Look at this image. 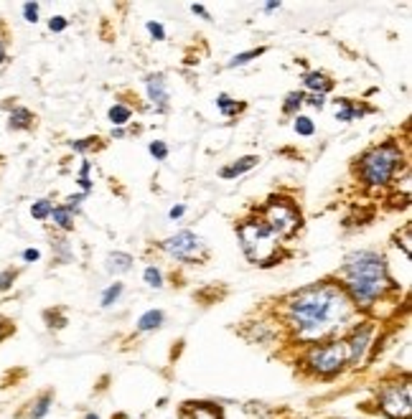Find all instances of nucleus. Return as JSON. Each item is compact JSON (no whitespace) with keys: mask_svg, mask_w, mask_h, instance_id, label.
Here are the masks:
<instances>
[{"mask_svg":"<svg viewBox=\"0 0 412 419\" xmlns=\"http://www.w3.org/2000/svg\"><path fill=\"white\" fill-rule=\"evenodd\" d=\"M285 325L298 343L329 341L354 315L352 297L334 282H316L285 300Z\"/></svg>","mask_w":412,"mask_h":419,"instance_id":"f257e3e1","label":"nucleus"},{"mask_svg":"<svg viewBox=\"0 0 412 419\" xmlns=\"http://www.w3.org/2000/svg\"><path fill=\"white\" fill-rule=\"evenodd\" d=\"M341 290L352 297L354 307H369L392 287L387 275V262L376 252H354L347 257L344 267L339 270Z\"/></svg>","mask_w":412,"mask_h":419,"instance_id":"f03ea898","label":"nucleus"},{"mask_svg":"<svg viewBox=\"0 0 412 419\" xmlns=\"http://www.w3.org/2000/svg\"><path fill=\"white\" fill-rule=\"evenodd\" d=\"M237 236H239V247H242V252H245V257L252 265H263V267L273 265L280 239H278L260 218H245V221H239Z\"/></svg>","mask_w":412,"mask_h":419,"instance_id":"7ed1b4c3","label":"nucleus"},{"mask_svg":"<svg viewBox=\"0 0 412 419\" xmlns=\"http://www.w3.org/2000/svg\"><path fill=\"white\" fill-rule=\"evenodd\" d=\"M402 168V150L400 145L394 142H384V145H376L369 153L361 158L359 163V176L366 186L371 189H379V186H387L397 171Z\"/></svg>","mask_w":412,"mask_h":419,"instance_id":"20e7f679","label":"nucleus"},{"mask_svg":"<svg viewBox=\"0 0 412 419\" xmlns=\"http://www.w3.org/2000/svg\"><path fill=\"white\" fill-rule=\"evenodd\" d=\"M303 366L308 373L318 378H334L339 376L347 364V346L339 338H329V341L313 343L311 349L305 351Z\"/></svg>","mask_w":412,"mask_h":419,"instance_id":"39448f33","label":"nucleus"},{"mask_svg":"<svg viewBox=\"0 0 412 419\" xmlns=\"http://www.w3.org/2000/svg\"><path fill=\"white\" fill-rule=\"evenodd\" d=\"M376 404L389 419H410L412 417V384L410 378L389 381L376 391Z\"/></svg>","mask_w":412,"mask_h":419,"instance_id":"423d86ee","label":"nucleus"},{"mask_svg":"<svg viewBox=\"0 0 412 419\" xmlns=\"http://www.w3.org/2000/svg\"><path fill=\"white\" fill-rule=\"evenodd\" d=\"M260 213H263L260 221H263L278 239H282V236H293L295 229L300 226L298 208H295L290 201H285V198H270Z\"/></svg>","mask_w":412,"mask_h":419,"instance_id":"0eeeda50","label":"nucleus"},{"mask_svg":"<svg viewBox=\"0 0 412 419\" xmlns=\"http://www.w3.org/2000/svg\"><path fill=\"white\" fill-rule=\"evenodd\" d=\"M163 249L174 260L186 262V265L206 260V247H204L201 236H196L194 231H179V234L168 236L166 242H163Z\"/></svg>","mask_w":412,"mask_h":419,"instance_id":"6e6552de","label":"nucleus"},{"mask_svg":"<svg viewBox=\"0 0 412 419\" xmlns=\"http://www.w3.org/2000/svg\"><path fill=\"white\" fill-rule=\"evenodd\" d=\"M344 346H347V364L349 366H361L371 349V325H356L352 328L349 338H344Z\"/></svg>","mask_w":412,"mask_h":419,"instance_id":"1a4fd4ad","label":"nucleus"},{"mask_svg":"<svg viewBox=\"0 0 412 419\" xmlns=\"http://www.w3.org/2000/svg\"><path fill=\"white\" fill-rule=\"evenodd\" d=\"M145 89H148V100L153 105L156 112H163L168 107V87L163 74H153V77L145 79Z\"/></svg>","mask_w":412,"mask_h":419,"instance_id":"9d476101","label":"nucleus"},{"mask_svg":"<svg viewBox=\"0 0 412 419\" xmlns=\"http://www.w3.org/2000/svg\"><path fill=\"white\" fill-rule=\"evenodd\" d=\"M303 87L311 89L313 95H323L326 97V92H331L334 89V82H331L326 74H321V71H308L303 77Z\"/></svg>","mask_w":412,"mask_h":419,"instance_id":"9b49d317","label":"nucleus"},{"mask_svg":"<svg viewBox=\"0 0 412 419\" xmlns=\"http://www.w3.org/2000/svg\"><path fill=\"white\" fill-rule=\"evenodd\" d=\"M181 419H221V412L211 404H186Z\"/></svg>","mask_w":412,"mask_h":419,"instance_id":"f8f14e48","label":"nucleus"},{"mask_svg":"<svg viewBox=\"0 0 412 419\" xmlns=\"http://www.w3.org/2000/svg\"><path fill=\"white\" fill-rule=\"evenodd\" d=\"M260 163V155H247V158H239V160H234L232 166H227V168H221V173L219 176L221 178H237V176H242V173H247V171H252V168Z\"/></svg>","mask_w":412,"mask_h":419,"instance_id":"ddd939ff","label":"nucleus"},{"mask_svg":"<svg viewBox=\"0 0 412 419\" xmlns=\"http://www.w3.org/2000/svg\"><path fill=\"white\" fill-rule=\"evenodd\" d=\"M51 404H54V394H51V391H46V394L36 396V399L31 402V409L26 412V417H28V419H43L48 412H51Z\"/></svg>","mask_w":412,"mask_h":419,"instance_id":"4468645a","label":"nucleus"},{"mask_svg":"<svg viewBox=\"0 0 412 419\" xmlns=\"http://www.w3.org/2000/svg\"><path fill=\"white\" fill-rule=\"evenodd\" d=\"M364 112H366L364 107L354 105L352 100H341L339 105H336V120H341V122H352V120H359Z\"/></svg>","mask_w":412,"mask_h":419,"instance_id":"2eb2a0df","label":"nucleus"},{"mask_svg":"<svg viewBox=\"0 0 412 419\" xmlns=\"http://www.w3.org/2000/svg\"><path fill=\"white\" fill-rule=\"evenodd\" d=\"M8 127L11 130H31L33 127V115L26 107H16L11 112V120H8Z\"/></svg>","mask_w":412,"mask_h":419,"instance_id":"dca6fc26","label":"nucleus"},{"mask_svg":"<svg viewBox=\"0 0 412 419\" xmlns=\"http://www.w3.org/2000/svg\"><path fill=\"white\" fill-rule=\"evenodd\" d=\"M163 320H166V315L161 313V310H148V313L140 315V320H137V333H150L156 331V328H161Z\"/></svg>","mask_w":412,"mask_h":419,"instance_id":"f3484780","label":"nucleus"},{"mask_svg":"<svg viewBox=\"0 0 412 419\" xmlns=\"http://www.w3.org/2000/svg\"><path fill=\"white\" fill-rule=\"evenodd\" d=\"M132 267V257L125 252H115L107 257V270L112 272V275H120V272H127Z\"/></svg>","mask_w":412,"mask_h":419,"instance_id":"a211bd4d","label":"nucleus"},{"mask_svg":"<svg viewBox=\"0 0 412 419\" xmlns=\"http://www.w3.org/2000/svg\"><path fill=\"white\" fill-rule=\"evenodd\" d=\"M51 218H54V224L64 231H72L74 229V211H69L66 206H54L51 208Z\"/></svg>","mask_w":412,"mask_h":419,"instance_id":"6ab92c4d","label":"nucleus"},{"mask_svg":"<svg viewBox=\"0 0 412 419\" xmlns=\"http://www.w3.org/2000/svg\"><path fill=\"white\" fill-rule=\"evenodd\" d=\"M216 107H219L221 115H227V117H234V115H239L242 110H245V105H237V102H232V97H229V95H219V97H216Z\"/></svg>","mask_w":412,"mask_h":419,"instance_id":"aec40b11","label":"nucleus"},{"mask_svg":"<svg viewBox=\"0 0 412 419\" xmlns=\"http://www.w3.org/2000/svg\"><path fill=\"white\" fill-rule=\"evenodd\" d=\"M305 105V97L300 95V92H290V95L285 97V102H282V112L285 115H298V110Z\"/></svg>","mask_w":412,"mask_h":419,"instance_id":"412c9836","label":"nucleus"},{"mask_svg":"<svg viewBox=\"0 0 412 419\" xmlns=\"http://www.w3.org/2000/svg\"><path fill=\"white\" fill-rule=\"evenodd\" d=\"M268 51V48H252V51H242V53H237L232 61H229V69H237V66H245V64H250L252 59H257V56H263V53Z\"/></svg>","mask_w":412,"mask_h":419,"instance_id":"4be33fe9","label":"nucleus"},{"mask_svg":"<svg viewBox=\"0 0 412 419\" xmlns=\"http://www.w3.org/2000/svg\"><path fill=\"white\" fill-rule=\"evenodd\" d=\"M107 117H110V122H112V124H125L127 120L132 117V112H130V107H125V105H115V107H110Z\"/></svg>","mask_w":412,"mask_h":419,"instance_id":"5701e85b","label":"nucleus"},{"mask_svg":"<svg viewBox=\"0 0 412 419\" xmlns=\"http://www.w3.org/2000/svg\"><path fill=\"white\" fill-rule=\"evenodd\" d=\"M295 132L303 137H311L313 132H316V124H313L311 117H303V115H295V122H293Z\"/></svg>","mask_w":412,"mask_h":419,"instance_id":"b1692460","label":"nucleus"},{"mask_svg":"<svg viewBox=\"0 0 412 419\" xmlns=\"http://www.w3.org/2000/svg\"><path fill=\"white\" fill-rule=\"evenodd\" d=\"M51 201H46V198H41V201H36L33 206H31V216L36 218V221H46L48 216H51Z\"/></svg>","mask_w":412,"mask_h":419,"instance_id":"393cba45","label":"nucleus"},{"mask_svg":"<svg viewBox=\"0 0 412 419\" xmlns=\"http://www.w3.org/2000/svg\"><path fill=\"white\" fill-rule=\"evenodd\" d=\"M122 295V282H115V285H110L105 292H102V307H110V305H115V300Z\"/></svg>","mask_w":412,"mask_h":419,"instance_id":"a878e982","label":"nucleus"},{"mask_svg":"<svg viewBox=\"0 0 412 419\" xmlns=\"http://www.w3.org/2000/svg\"><path fill=\"white\" fill-rule=\"evenodd\" d=\"M143 277H145V282H148L150 287H156V290L163 287V275H161V270H158V267H153V265L145 267Z\"/></svg>","mask_w":412,"mask_h":419,"instance_id":"bb28decb","label":"nucleus"},{"mask_svg":"<svg viewBox=\"0 0 412 419\" xmlns=\"http://www.w3.org/2000/svg\"><path fill=\"white\" fill-rule=\"evenodd\" d=\"M148 150H150V155H153L156 160H166L168 158V145H166V142H161V140L150 142Z\"/></svg>","mask_w":412,"mask_h":419,"instance_id":"cd10ccee","label":"nucleus"},{"mask_svg":"<svg viewBox=\"0 0 412 419\" xmlns=\"http://www.w3.org/2000/svg\"><path fill=\"white\" fill-rule=\"evenodd\" d=\"M23 18L28 23H36L38 21V3H26L23 6Z\"/></svg>","mask_w":412,"mask_h":419,"instance_id":"c85d7f7f","label":"nucleus"},{"mask_svg":"<svg viewBox=\"0 0 412 419\" xmlns=\"http://www.w3.org/2000/svg\"><path fill=\"white\" fill-rule=\"evenodd\" d=\"M145 28H148V33L153 36L156 41H163V38H166V31H163V26L156 23V21H148V26H145Z\"/></svg>","mask_w":412,"mask_h":419,"instance_id":"c756f323","label":"nucleus"},{"mask_svg":"<svg viewBox=\"0 0 412 419\" xmlns=\"http://www.w3.org/2000/svg\"><path fill=\"white\" fill-rule=\"evenodd\" d=\"M72 148L79 150V153L92 150V148H97V137H84V140H77V142H72Z\"/></svg>","mask_w":412,"mask_h":419,"instance_id":"7c9ffc66","label":"nucleus"},{"mask_svg":"<svg viewBox=\"0 0 412 419\" xmlns=\"http://www.w3.org/2000/svg\"><path fill=\"white\" fill-rule=\"evenodd\" d=\"M13 280H16V270H6V272H0V292H3V290L11 287Z\"/></svg>","mask_w":412,"mask_h":419,"instance_id":"2f4dec72","label":"nucleus"},{"mask_svg":"<svg viewBox=\"0 0 412 419\" xmlns=\"http://www.w3.org/2000/svg\"><path fill=\"white\" fill-rule=\"evenodd\" d=\"M48 28L54 31V33H61V31L66 28V18L64 16H54L51 21H48Z\"/></svg>","mask_w":412,"mask_h":419,"instance_id":"473e14b6","label":"nucleus"},{"mask_svg":"<svg viewBox=\"0 0 412 419\" xmlns=\"http://www.w3.org/2000/svg\"><path fill=\"white\" fill-rule=\"evenodd\" d=\"M305 102H308L311 107H318V110H323V107H326V97H323V95H313L311 100H305Z\"/></svg>","mask_w":412,"mask_h":419,"instance_id":"72a5a7b5","label":"nucleus"},{"mask_svg":"<svg viewBox=\"0 0 412 419\" xmlns=\"http://www.w3.org/2000/svg\"><path fill=\"white\" fill-rule=\"evenodd\" d=\"M23 260H26V262H36V260H41V252H38V249H26V252H23Z\"/></svg>","mask_w":412,"mask_h":419,"instance_id":"f704fd0d","label":"nucleus"},{"mask_svg":"<svg viewBox=\"0 0 412 419\" xmlns=\"http://www.w3.org/2000/svg\"><path fill=\"white\" fill-rule=\"evenodd\" d=\"M184 213H186V206H181V203H179V206H174L171 211H168V216H171V218H181Z\"/></svg>","mask_w":412,"mask_h":419,"instance_id":"c9c22d12","label":"nucleus"},{"mask_svg":"<svg viewBox=\"0 0 412 419\" xmlns=\"http://www.w3.org/2000/svg\"><path fill=\"white\" fill-rule=\"evenodd\" d=\"M191 11L196 13V16H201V18H206V21H211V16H209V13H206V8H204V6H196V3H194Z\"/></svg>","mask_w":412,"mask_h":419,"instance_id":"e433bc0d","label":"nucleus"},{"mask_svg":"<svg viewBox=\"0 0 412 419\" xmlns=\"http://www.w3.org/2000/svg\"><path fill=\"white\" fill-rule=\"evenodd\" d=\"M278 8H280V3H265V11H268V13L278 11Z\"/></svg>","mask_w":412,"mask_h":419,"instance_id":"4c0bfd02","label":"nucleus"},{"mask_svg":"<svg viewBox=\"0 0 412 419\" xmlns=\"http://www.w3.org/2000/svg\"><path fill=\"white\" fill-rule=\"evenodd\" d=\"M6 336H8V325H6V323H0V341H3Z\"/></svg>","mask_w":412,"mask_h":419,"instance_id":"58836bf2","label":"nucleus"},{"mask_svg":"<svg viewBox=\"0 0 412 419\" xmlns=\"http://www.w3.org/2000/svg\"><path fill=\"white\" fill-rule=\"evenodd\" d=\"M6 61V46H3V41H0V64Z\"/></svg>","mask_w":412,"mask_h":419,"instance_id":"ea45409f","label":"nucleus"},{"mask_svg":"<svg viewBox=\"0 0 412 419\" xmlns=\"http://www.w3.org/2000/svg\"><path fill=\"white\" fill-rule=\"evenodd\" d=\"M84 419H100V417H97V414L92 412V414H87V417H84Z\"/></svg>","mask_w":412,"mask_h":419,"instance_id":"a19ab883","label":"nucleus"}]
</instances>
